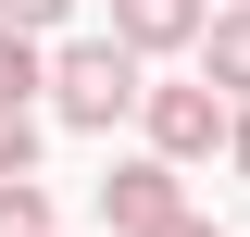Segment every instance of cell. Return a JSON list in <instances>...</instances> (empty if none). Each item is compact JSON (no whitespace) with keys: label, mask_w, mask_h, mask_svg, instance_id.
<instances>
[{"label":"cell","mask_w":250,"mask_h":237,"mask_svg":"<svg viewBox=\"0 0 250 237\" xmlns=\"http://www.w3.org/2000/svg\"><path fill=\"white\" fill-rule=\"evenodd\" d=\"M138 100H150V50H125V38H50V125L113 138Z\"/></svg>","instance_id":"1"},{"label":"cell","mask_w":250,"mask_h":237,"mask_svg":"<svg viewBox=\"0 0 250 237\" xmlns=\"http://www.w3.org/2000/svg\"><path fill=\"white\" fill-rule=\"evenodd\" d=\"M138 125H150V150H175V162H213L225 125H238V100H225L213 75H188V88H150V100H138Z\"/></svg>","instance_id":"2"},{"label":"cell","mask_w":250,"mask_h":237,"mask_svg":"<svg viewBox=\"0 0 250 237\" xmlns=\"http://www.w3.org/2000/svg\"><path fill=\"white\" fill-rule=\"evenodd\" d=\"M163 212H188V162H175V150H138V162L100 175V225H113V237H150Z\"/></svg>","instance_id":"3"},{"label":"cell","mask_w":250,"mask_h":237,"mask_svg":"<svg viewBox=\"0 0 250 237\" xmlns=\"http://www.w3.org/2000/svg\"><path fill=\"white\" fill-rule=\"evenodd\" d=\"M200 25H213V0H113V38L125 50H200Z\"/></svg>","instance_id":"4"},{"label":"cell","mask_w":250,"mask_h":237,"mask_svg":"<svg viewBox=\"0 0 250 237\" xmlns=\"http://www.w3.org/2000/svg\"><path fill=\"white\" fill-rule=\"evenodd\" d=\"M200 75H213L225 100H250V0H225L213 25H200Z\"/></svg>","instance_id":"5"},{"label":"cell","mask_w":250,"mask_h":237,"mask_svg":"<svg viewBox=\"0 0 250 237\" xmlns=\"http://www.w3.org/2000/svg\"><path fill=\"white\" fill-rule=\"evenodd\" d=\"M0 100H50V38L38 25H0Z\"/></svg>","instance_id":"6"},{"label":"cell","mask_w":250,"mask_h":237,"mask_svg":"<svg viewBox=\"0 0 250 237\" xmlns=\"http://www.w3.org/2000/svg\"><path fill=\"white\" fill-rule=\"evenodd\" d=\"M38 150H50L38 100H0V175H38Z\"/></svg>","instance_id":"7"},{"label":"cell","mask_w":250,"mask_h":237,"mask_svg":"<svg viewBox=\"0 0 250 237\" xmlns=\"http://www.w3.org/2000/svg\"><path fill=\"white\" fill-rule=\"evenodd\" d=\"M0 237H50V187L38 175H0Z\"/></svg>","instance_id":"8"},{"label":"cell","mask_w":250,"mask_h":237,"mask_svg":"<svg viewBox=\"0 0 250 237\" xmlns=\"http://www.w3.org/2000/svg\"><path fill=\"white\" fill-rule=\"evenodd\" d=\"M62 13L75 0H0V25H38V38H62Z\"/></svg>","instance_id":"9"},{"label":"cell","mask_w":250,"mask_h":237,"mask_svg":"<svg viewBox=\"0 0 250 237\" xmlns=\"http://www.w3.org/2000/svg\"><path fill=\"white\" fill-rule=\"evenodd\" d=\"M150 237H225V225H213V212H200V200H188V212H163Z\"/></svg>","instance_id":"10"},{"label":"cell","mask_w":250,"mask_h":237,"mask_svg":"<svg viewBox=\"0 0 250 237\" xmlns=\"http://www.w3.org/2000/svg\"><path fill=\"white\" fill-rule=\"evenodd\" d=\"M225 162H238V187H250V100H238V125H225Z\"/></svg>","instance_id":"11"}]
</instances>
